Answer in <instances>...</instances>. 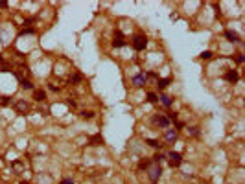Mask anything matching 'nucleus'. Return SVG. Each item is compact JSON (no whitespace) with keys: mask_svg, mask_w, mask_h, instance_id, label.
Returning a JSON list of instances; mask_svg holds the SVG:
<instances>
[{"mask_svg":"<svg viewBox=\"0 0 245 184\" xmlns=\"http://www.w3.org/2000/svg\"><path fill=\"white\" fill-rule=\"evenodd\" d=\"M201 57H203V59H210V57H212V52H203Z\"/></svg>","mask_w":245,"mask_h":184,"instance_id":"aec40b11","label":"nucleus"},{"mask_svg":"<svg viewBox=\"0 0 245 184\" xmlns=\"http://www.w3.org/2000/svg\"><path fill=\"white\" fill-rule=\"evenodd\" d=\"M20 87H22V88H28V90H32L33 85H32V81H28V79H20Z\"/></svg>","mask_w":245,"mask_h":184,"instance_id":"4468645a","label":"nucleus"},{"mask_svg":"<svg viewBox=\"0 0 245 184\" xmlns=\"http://www.w3.org/2000/svg\"><path fill=\"white\" fill-rule=\"evenodd\" d=\"M61 184H72V181H70V179H65V181L61 182Z\"/></svg>","mask_w":245,"mask_h":184,"instance_id":"a878e982","label":"nucleus"},{"mask_svg":"<svg viewBox=\"0 0 245 184\" xmlns=\"http://www.w3.org/2000/svg\"><path fill=\"white\" fill-rule=\"evenodd\" d=\"M168 85H170V79H168V77H164V79H158V81H157V87L160 88V90H164Z\"/></svg>","mask_w":245,"mask_h":184,"instance_id":"9b49d317","label":"nucleus"},{"mask_svg":"<svg viewBox=\"0 0 245 184\" xmlns=\"http://www.w3.org/2000/svg\"><path fill=\"white\" fill-rule=\"evenodd\" d=\"M33 98H35L37 101H44V100H46V92H44V90H35V92H33Z\"/></svg>","mask_w":245,"mask_h":184,"instance_id":"1a4fd4ad","label":"nucleus"},{"mask_svg":"<svg viewBox=\"0 0 245 184\" xmlns=\"http://www.w3.org/2000/svg\"><path fill=\"white\" fill-rule=\"evenodd\" d=\"M168 160H170V166H172V168H179V166H181V162H182L181 155L175 153V151H172V153L168 155Z\"/></svg>","mask_w":245,"mask_h":184,"instance_id":"f03ea898","label":"nucleus"},{"mask_svg":"<svg viewBox=\"0 0 245 184\" xmlns=\"http://www.w3.org/2000/svg\"><path fill=\"white\" fill-rule=\"evenodd\" d=\"M190 133H192V135L195 136V135H197V127H192V129H190Z\"/></svg>","mask_w":245,"mask_h":184,"instance_id":"393cba45","label":"nucleus"},{"mask_svg":"<svg viewBox=\"0 0 245 184\" xmlns=\"http://www.w3.org/2000/svg\"><path fill=\"white\" fill-rule=\"evenodd\" d=\"M13 168H15L17 171H20V169H22V164H20V162H15V164H13Z\"/></svg>","mask_w":245,"mask_h":184,"instance_id":"412c9836","label":"nucleus"},{"mask_svg":"<svg viewBox=\"0 0 245 184\" xmlns=\"http://www.w3.org/2000/svg\"><path fill=\"white\" fill-rule=\"evenodd\" d=\"M0 103H2V105H7V103H9V98H0Z\"/></svg>","mask_w":245,"mask_h":184,"instance_id":"5701e85b","label":"nucleus"},{"mask_svg":"<svg viewBox=\"0 0 245 184\" xmlns=\"http://www.w3.org/2000/svg\"><path fill=\"white\" fill-rule=\"evenodd\" d=\"M147 101H151V103H157V101H158V98H157V94H153V92H149V94H147Z\"/></svg>","mask_w":245,"mask_h":184,"instance_id":"f3484780","label":"nucleus"},{"mask_svg":"<svg viewBox=\"0 0 245 184\" xmlns=\"http://www.w3.org/2000/svg\"><path fill=\"white\" fill-rule=\"evenodd\" d=\"M236 61H238V63H243V55H242V53H238V57H236Z\"/></svg>","mask_w":245,"mask_h":184,"instance_id":"b1692460","label":"nucleus"},{"mask_svg":"<svg viewBox=\"0 0 245 184\" xmlns=\"http://www.w3.org/2000/svg\"><path fill=\"white\" fill-rule=\"evenodd\" d=\"M225 37H227L228 41H232V42H238L240 41V37L234 33V31H225Z\"/></svg>","mask_w":245,"mask_h":184,"instance_id":"9d476101","label":"nucleus"},{"mask_svg":"<svg viewBox=\"0 0 245 184\" xmlns=\"http://www.w3.org/2000/svg\"><path fill=\"white\" fill-rule=\"evenodd\" d=\"M133 83L137 85V87H142V85L146 83V74H140V76H135V77H133Z\"/></svg>","mask_w":245,"mask_h":184,"instance_id":"6e6552de","label":"nucleus"},{"mask_svg":"<svg viewBox=\"0 0 245 184\" xmlns=\"http://www.w3.org/2000/svg\"><path fill=\"white\" fill-rule=\"evenodd\" d=\"M81 118H85V120H92V118H94V112H92V111H83V112H81Z\"/></svg>","mask_w":245,"mask_h":184,"instance_id":"2eb2a0df","label":"nucleus"},{"mask_svg":"<svg viewBox=\"0 0 245 184\" xmlns=\"http://www.w3.org/2000/svg\"><path fill=\"white\" fill-rule=\"evenodd\" d=\"M15 109H17L18 112H28V109H30V107H28V103H26L24 100H18L17 103H15Z\"/></svg>","mask_w":245,"mask_h":184,"instance_id":"423d86ee","label":"nucleus"},{"mask_svg":"<svg viewBox=\"0 0 245 184\" xmlns=\"http://www.w3.org/2000/svg\"><path fill=\"white\" fill-rule=\"evenodd\" d=\"M81 81V76H72V83H79Z\"/></svg>","mask_w":245,"mask_h":184,"instance_id":"4be33fe9","label":"nucleus"},{"mask_svg":"<svg viewBox=\"0 0 245 184\" xmlns=\"http://www.w3.org/2000/svg\"><path fill=\"white\" fill-rule=\"evenodd\" d=\"M146 46H147V37H146V35H135V39H133V48L138 50V52H142Z\"/></svg>","mask_w":245,"mask_h":184,"instance_id":"f257e3e1","label":"nucleus"},{"mask_svg":"<svg viewBox=\"0 0 245 184\" xmlns=\"http://www.w3.org/2000/svg\"><path fill=\"white\" fill-rule=\"evenodd\" d=\"M112 46H114V48H122V46H125V39H123L122 31H114V41H112Z\"/></svg>","mask_w":245,"mask_h":184,"instance_id":"7ed1b4c3","label":"nucleus"},{"mask_svg":"<svg viewBox=\"0 0 245 184\" xmlns=\"http://www.w3.org/2000/svg\"><path fill=\"white\" fill-rule=\"evenodd\" d=\"M149 164H151V160H142V162L138 164V168H140V169H147V168H149Z\"/></svg>","mask_w":245,"mask_h":184,"instance_id":"a211bd4d","label":"nucleus"},{"mask_svg":"<svg viewBox=\"0 0 245 184\" xmlns=\"http://www.w3.org/2000/svg\"><path fill=\"white\" fill-rule=\"evenodd\" d=\"M155 123H157V125H160V127H168V125H170V120L168 118H166V116H157V118H155Z\"/></svg>","mask_w":245,"mask_h":184,"instance_id":"0eeeda50","label":"nucleus"},{"mask_svg":"<svg viewBox=\"0 0 245 184\" xmlns=\"http://www.w3.org/2000/svg\"><path fill=\"white\" fill-rule=\"evenodd\" d=\"M20 184H30V182H20Z\"/></svg>","mask_w":245,"mask_h":184,"instance_id":"bb28decb","label":"nucleus"},{"mask_svg":"<svg viewBox=\"0 0 245 184\" xmlns=\"http://www.w3.org/2000/svg\"><path fill=\"white\" fill-rule=\"evenodd\" d=\"M225 79H227L228 83H236V81L240 79V76H238V72H236V70H230V72L225 74Z\"/></svg>","mask_w":245,"mask_h":184,"instance_id":"39448f33","label":"nucleus"},{"mask_svg":"<svg viewBox=\"0 0 245 184\" xmlns=\"http://www.w3.org/2000/svg\"><path fill=\"white\" fill-rule=\"evenodd\" d=\"M147 144H149L151 147H155V149H160V146H162V144H158L157 140H153V138H149V140H147Z\"/></svg>","mask_w":245,"mask_h":184,"instance_id":"dca6fc26","label":"nucleus"},{"mask_svg":"<svg viewBox=\"0 0 245 184\" xmlns=\"http://www.w3.org/2000/svg\"><path fill=\"white\" fill-rule=\"evenodd\" d=\"M175 138H177V131H175V129H168V131H166V140L172 142V140H175Z\"/></svg>","mask_w":245,"mask_h":184,"instance_id":"f8f14e48","label":"nucleus"},{"mask_svg":"<svg viewBox=\"0 0 245 184\" xmlns=\"http://www.w3.org/2000/svg\"><path fill=\"white\" fill-rule=\"evenodd\" d=\"M160 101H162V105H164V107H170V105H172V98L166 96V94H162V96H160Z\"/></svg>","mask_w":245,"mask_h":184,"instance_id":"ddd939ff","label":"nucleus"},{"mask_svg":"<svg viewBox=\"0 0 245 184\" xmlns=\"http://www.w3.org/2000/svg\"><path fill=\"white\" fill-rule=\"evenodd\" d=\"M90 142H92V144H94V146H98V142H100V144H102V136H100V135H96V136H92V140H90Z\"/></svg>","mask_w":245,"mask_h":184,"instance_id":"6ab92c4d","label":"nucleus"},{"mask_svg":"<svg viewBox=\"0 0 245 184\" xmlns=\"http://www.w3.org/2000/svg\"><path fill=\"white\" fill-rule=\"evenodd\" d=\"M160 173H162V169H160V166L157 164V166H153L149 169V179H151V181H157V179L160 177Z\"/></svg>","mask_w":245,"mask_h":184,"instance_id":"20e7f679","label":"nucleus"}]
</instances>
